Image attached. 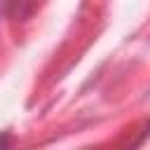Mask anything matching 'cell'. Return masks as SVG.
<instances>
[{
  "instance_id": "cell-1",
  "label": "cell",
  "mask_w": 150,
  "mask_h": 150,
  "mask_svg": "<svg viewBox=\"0 0 150 150\" xmlns=\"http://www.w3.org/2000/svg\"><path fill=\"white\" fill-rule=\"evenodd\" d=\"M9 0H0V14H2V9H5V5H7Z\"/></svg>"
}]
</instances>
